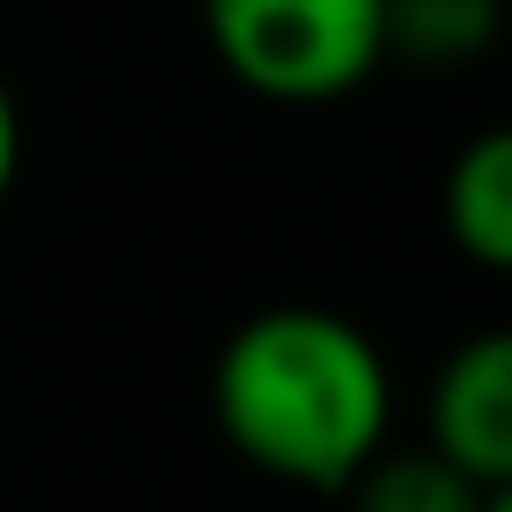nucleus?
I'll use <instances>...</instances> for the list:
<instances>
[{"label":"nucleus","instance_id":"1","mask_svg":"<svg viewBox=\"0 0 512 512\" xmlns=\"http://www.w3.org/2000/svg\"><path fill=\"white\" fill-rule=\"evenodd\" d=\"M225 442L288 484L344 491L393 421V379L372 337L330 309H267L232 330L211 372Z\"/></svg>","mask_w":512,"mask_h":512},{"label":"nucleus","instance_id":"4","mask_svg":"<svg viewBox=\"0 0 512 512\" xmlns=\"http://www.w3.org/2000/svg\"><path fill=\"white\" fill-rule=\"evenodd\" d=\"M442 225H449V239L477 267H505L512 260V141L505 134H477L449 162Z\"/></svg>","mask_w":512,"mask_h":512},{"label":"nucleus","instance_id":"5","mask_svg":"<svg viewBox=\"0 0 512 512\" xmlns=\"http://www.w3.org/2000/svg\"><path fill=\"white\" fill-rule=\"evenodd\" d=\"M498 22V0H386V57H407L414 71H456L498 43Z\"/></svg>","mask_w":512,"mask_h":512},{"label":"nucleus","instance_id":"8","mask_svg":"<svg viewBox=\"0 0 512 512\" xmlns=\"http://www.w3.org/2000/svg\"><path fill=\"white\" fill-rule=\"evenodd\" d=\"M484 512H512V491H491V505Z\"/></svg>","mask_w":512,"mask_h":512},{"label":"nucleus","instance_id":"3","mask_svg":"<svg viewBox=\"0 0 512 512\" xmlns=\"http://www.w3.org/2000/svg\"><path fill=\"white\" fill-rule=\"evenodd\" d=\"M428 449L477 484L512 477V337L477 330L428 386Z\"/></svg>","mask_w":512,"mask_h":512},{"label":"nucleus","instance_id":"6","mask_svg":"<svg viewBox=\"0 0 512 512\" xmlns=\"http://www.w3.org/2000/svg\"><path fill=\"white\" fill-rule=\"evenodd\" d=\"M358 512H484L491 491L505 484H477L456 463H442L435 449H407V456H372L358 477Z\"/></svg>","mask_w":512,"mask_h":512},{"label":"nucleus","instance_id":"7","mask_svg":"<svg viewBox=\"0 0 512 512\" xmlns=\"http://www.w3.org/2000/svg\"><path fill=\"white\" fill-rule=\"evenodd\" d=\"M15 169H22V113H15V92L0 78V204L15 190Z\"/></svg>","mask_w":512,"mask_h":512},{"label":"nucleus","instance_id":"2","mask_svg":"<svg viewBox=\"0 0 512 512\" xmlns=\"http://www.w3.org/2000/svg\"><path fill=\"white\" fill-rule=\"evenodd\" d=\"M204 36L246 92L323 106L386 64V0H204Z\"/></svg>","mask_w":512,"mask_h":512}]
</instances>
